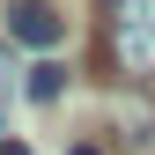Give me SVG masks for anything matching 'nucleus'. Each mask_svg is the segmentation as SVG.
I'll return each mask as SVG.
<instances>
[{
    "label": "nucleus",
    "instance_id": "7ed1b4c3",
    "mask_svg": "<svg viewBox=\"0 0 155 155\" xmlns=\"http://www.w3.org/2000/svg\"><path fill=\"white\" fill-rule=\"evenodd\" d=\"M118 126H126L133 148H155V96H148V89H126V96H118Z\"/></svg>",
    "mask_w": 155,
    "mask_h": 155
},
{
    "label": "nucleus",
    "instance_id": "0eeeda50",
    "mask_svg": "<svg viewBox=\"0 0 155 155\" xmlns=\"http://www.w3.org/2000/svg\"><path fill=\"white\" fill-rule=\"evenodd\" d=\"M8 74H15V67H8V59H0V81H8Z\"/></svg>",
    "mask_w": 155,
    "mask_h": 155
},
{
    "label": "nucleus",
    "instance_id": "20e7f679",
    "mask_svg": "<svg viewBox=\"0 0 155 155\" xmlns=\"http://www.w3.org/2000/svg\"><path fill=\"white\" fill-rule=\"evenodd\" d=\"M22 89H30V104H59V96H67V67L59 59H37Z\"/></svg>",
    "mask_w": 155,
    "mask_h": 155
},
{
    "label": "nucleus",
    "instance_id": "f257e3e1",
    "mask_svg": "<svg viewBox=\"0 0 155 155\" xmlns=\"http://www.w3.org/2000/svg\"><path fill=\"white\" fill-rule=\"evenodd\" d=\"M104 45L118 74H155V0H104Z\"/></svg>",
    "mask_w": 155,
    "mask_h": 155
},
{
    "label": "nucleus",
    "instance_id": "f03ea898",
    "mask_svg": "<svg viewBox=\"0 0 155 155\" xmlns=\"http://www.w3.org/2000/svg\"><path fill=\"white\" fill-rule=\"evenodd\" d=\"M8 37H15V45H30V52H52V45L67 37V22L45 8V0H15V8H8Z\"/></svg>",
    "mask_w": 155,
    "mask_h": 155
},
{
    "label": "nucleus",
    "instance_id": "39448f33",
    "mask_svg": "<svg viewBox=\"0 0 155 155\" xmlns=\"http://www.w3.org/2000/svg\"><path fill=\"white\" fill-rule=\"evenodd\" d=\"M67 155H104V148H96V140H74V148H67Z\"/></svg>",
    "mask_w": 155,
    "mask_h": 155
},
{
    "label": "nucleus",
    "instance_id": "423d86ee",
    "mask_svg": "<svg viewBox=\"0 0 155 155\" xmlns=\"http://www.w3.org/2000/svg\"><path fill=\"white\" fill-rule=\"evenodd\" d=\"M0 155H30V148H22V140H0Z\"/></svg>",
    "mask_w": 155,
    "mask_h": 155
}]
</instances>
